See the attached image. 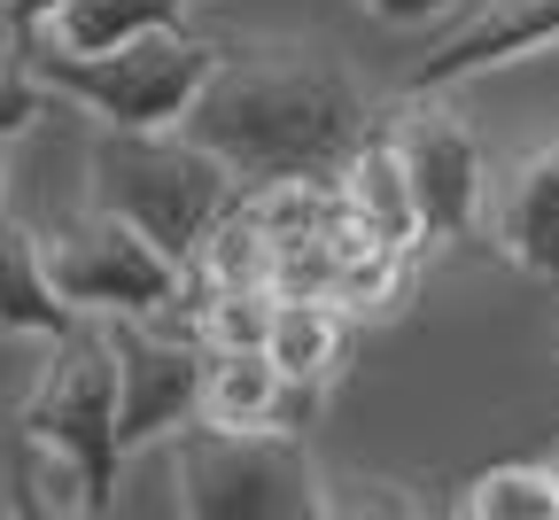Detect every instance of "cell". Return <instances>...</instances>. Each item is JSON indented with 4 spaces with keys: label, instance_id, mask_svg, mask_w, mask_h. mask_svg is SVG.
Instances as JSON below:
<instances>
[{
    "label": "cell",
    "instance_id": "1",
    "mask_svg": "<svg viewBox=\"0 0 559 520\" xmlns=\"http://www.w3.org/2000/svg\"><path fill=\"white\" fill-rule=\"evenodd\" d=\"M202 147L257 187V179H342V164L366 140V94L358 79L304 39H249L226 47L202 79L194 109L179 117Z\"/></svg>",
    "mask_w": 559,
    "mask_h": 520
},
{
    "label": "cell",
    "instance_id": "2",
    "mask_svg": "<svg viewBox=\"0 0 559 520\" xmlns=\"http://www.w3.org/2000/svg\"><path fill=\"white\" fill-rule=\"evenodd\" d=\"M86 172H94V202L132 217L187 272L202 241L218 234V217L241 202V172L218 147H202L187 125H102V140L86 147Z\"/></svg>",
    "mask_w": 559,
    "mask_h": 520
},
{
    "label": "cell",
    "instance_id": "3",
    "mask_svg": "<svg viewBox=\"0 0 559 520\" xmlns=\"http://www.w3.org/2000/svg\"><path fill=\"white\" fill-rule=\"evenodd\" d=\"M179 512L194 520H319L326 474L288 427H179Z\"/></svg>",
    "mask_w": 559,
    "mask_h": 520
},
{
    "label": "cell",
    "instance_id": "4",
    "mask_svg": "<svg viewBox=\"0 0 559 520\" xmlns=\"http://www.w3.org/2000/svg\"><path fill=\"white\" fill-rule=\"evenodd\" d=\"M24 55L47 79V94L94 109L102 125H179L226 47L171 24V32L124 39V47H102V55H70V47H39V39H24Z\"/></svg>",
    "mask_w": 559,
    "mask_h": 520
},
{
    "label": "cell",
    "instance_id": "5",
    "mask_svg": "<svg viewBox=\"0 0 559 520\" xmlns=\"http://www.w3.org/2000/svg\"><path fill=\"white\" fill-rule=\"evenodd\" d=\"M24 435L70 451L94 474V505H117V474H124V435H117V350H109V319H79L62 327L39 381L16 412Z\"/></svg>",
    "mask_w": 559,
    "mask_h": 520
},
{
    "label": "cell",
    "instance_id": "6",
    "mask_svg": "<svg viewBox=\"0 0 559 520\" xmlns=\"http://www.w3.org/2000/svg\"><path fill=\"white\" fill-rule=\"evenodd\" d=\"M47 264H55V287H62L86 319L187 304V264H179L164 241H148L132 217L102 210V202L79 210V217H62V226L47 234Z\"/></svg>",
    "mask_w": 559,
    "mask_h": 520
},
{
    "label": "cell",
    "instance_id": "7",
    "mask_svg": "<svg viewBox=\"0 0 559 520\" xmlns=\"http://www.w3.org/2000/svg\"><path fill=\"white\" fill-rule=\"evenodd\" d=\"M109 350H117V435L124 459L156 435H179L187 419H202V374H210V342L194 319L171 311H117L109 319Z\"/></svg>",
    "mask_w": 559,
    "mask_h": 520
},
{
    "label": "cell",
    "instance_id": "8",
    "mask_svg": "<svg viewBox=\"0 0 559 520\" xmlns=\"http://www.w3.org/2000/svg\"><path fill=\"white\" fill-rule=\"evenodd\" d=\"M396 147L428 217V241H474L481 234V202H489V172H481V140L459 109H443L436 94H404L396 109Z\"/></svg>",
    "mask_w": 559,
    "mask_h": 520
},
{
    "label": "cell",
    "instance_id": "9",
    "mask_svg": "<svg viewBox=\"0 0 559 520\" xmlns=\"http://www.w3.org/2000/svg\"><path fill=\"white\" fill-rule=\"evenodd\" d=\"M544 47H559V0H481V9H466L459 24L428 39V55L404 70V94H443L459 79L528 62Z\"/></svg>",
    "mask_w": 559,
    "mask_h": 520
},
{
    "label": "cell",
    "instance_id": "10",
    "mask_svg": "<svg viewBox=\"0 0 559 520\" xmlns=\"http://www.w3.org/2000/svg\"><path fill=\"white\" fill-rule=\"evenodd\" d=\"M489 241L528 280H559V140L528 147L489 187Z\"/></svg>",
    "mask_w": 559,
    "mask_h": 520
},
{
    "label": "cell",
    "instance_id": "11",
    "mask_svg": "<svg viewBox=\"0 0 559 520\" xmlns=\"http://www.w3.org/2000/svg\"><path fill=\"white\" fill-rule=\"evenodd\" d=\"M86 311L70 304V295L55 287V264H47V241L24 226V217L0 210V334H62L79 327Z\"/></svg>",
    "mask_w": 559,
    "mask_h": 520
},
{
    "label": "cell",
    "instance_id": "12",
    "mask_svg": "<svg viewBox=\"0 0 559 520\" xmlns=\"http://www.w3.org/2000/svg\"><path fill=\"white\" fill-rule=\"evenodd\" d=\"M334 187H342V202L358 210L381 241H396V249H419V241H428V217H419V194H412V172H404L396 132H366L358 156L342 164Z\"/></svg>",
    "mask_w": 559,
    "mask_h": 520
},
{
    "label": "cell",
    "instance_id": "13",
    "mask_svg": "<svg viewBox=\"0 0 559 520\" xmlns=\"http://www.w3.org/2000/svg\"><path fill=\"white\" fill-rule=\"evenodd\" d=\"M179 9L187 0H62L32 39L39 47H70V55H102V47H124V39L171 32Z\"/></svg>",
    "mask_w": 559,
    "mask_h": 520
},
{
    "label": "cell",
    "instance_id": "14",
    "mask_svg": "<svg viewBox=\"0 0 559 520\" xmlns=\"http://www.w3.org/2000/svg\"><path fill=\"white\" fill-rule=\"evenodd\" d=\"M280 397H288V374H280L272 350H210L202 419H218V427H272Z\"/></svg>",
    "mask_w": 559,
    "mask_h": 520
},
{
    "label": "cell",
    "instance_id": "15",
    "mask_svg": "<svg viewBox=\"0 0 559 520\" xmlns=\"http://www.w3.org/2000/svg\"><path fill=\"white\" fill-rule=\"evenodd\" d=\"M342 342H349V311L334 304V295H280L272 311V357L288 381H326L342 365Z\"/></svg>",
    "mask_w": 559,
    "mask_h": 520
},
{
    "label": "cell",
    "instance_id": "16",
    "mask_svg": "<svg viewBox=\"0 0 559 520\" xmlns=\"http://www.w3.org/2000/svg\"><path fill=\"white\" fill-rule=\"evenodd\" d=\"M9 505L16 512H102L94 505V474L70 459V451H55V442H39V435H24L16 427V451H9Z\"/></svg>",
    "mask_w": 559,
    "mask_h": 520
},
{
    "label": "cell",
    "instance_id": "17",
    "mask_svg": "<svg viewBox=\"0 0 559 520\" xmlns=\"http://www.w3.org/2000/svg\"><path fill=\"white\" fill-rule=\"evenodd\" d=\"M459 512H474V520H559V482H551V466H489L466 482Z\"/></svg>",
    "mask_w": 559,
    "mask_h": 520
},
{
    "label": "cell",
    "instance_id": "18",
    "mask_svg": "<svg viewBox=\"0 0 559 520\" xmlns=\"http://www.w3.org/2000/svg\"><path fill=\"white\" fill-rule=\"evenodd\" d=\"M272 311H280V287H202L194 327L210 350H264L272 342Z\"/></svg>",
    "mask_w": 559,
    "mask_h": 520
},
{
    "label": "cell",
    "instance_id": "19",
    "mask_svg": "<svg viewBox=\"0 0 559 520\" xmlns=\"http://www.w3.org/2000/svg\"><path fill=\"white\" fill-rule=\"evenodd\" d=\"M428 512L419 497H404V482L381 474H326V520H412Z\"/></svg>",
    "mask_w": 559,
    "mask_h": 520
},
{
    "label": "cell",
    "instance_id": "20",
    "mask_svg": "<svg viewBox=\"0 0 559 520\" xmlns=\"http://www.w3.org/2000/svg\"><path fill=\"white\" fill-rule=\"evenodd\" d=\"M47 79L32 70V55L16 47V55H0V140H16V132H32L39 117H47Z\"/></svg>",
    "mask_w": 559,
    "mask_h": 520
},
{
    "label": "cell",
    "instance_id": "21",
    "mask_svg": "<svg viewBox=\"0 0 559 520\" xmlns=\"http://www.w3.org/2000/svg\"><path fill=\"white\" fill-rule=\"evenodd\" d=\"M366 16H381V24H428L436 9H451V0H358Z\"/></svg>",
    "mask_w": 559,
    "mask_h": 520
},
{
    "label": "cell",
    "instance_id": "22",
    "mask_svg": "<svg viewBox=\"0 0 559 520\" xmlns=\"http://www.w3.org/2000/svg\"><path fill=\"white\" fill-rule=\"evenodd\" d=\"M55 9H62V0H0V16H9V32H16V39H32Z\"/></svg>",
    "mask_w": 559,
    "mask_h": 520
},
{
    "label": "cell",
    "instance_id": "23",
    "mask_svg": "<svg viewBox=\"0 0 559 520\" xmlns=\"http://www.w3.org/2000/svg\"><path fill=\"white\" fill-rule=\"evenodd\" d=\"M0 187H9V140H0Z\"/></svg>",
    "mask_w": 559,
    "mask_h": 520
},
{
    "label": "cell",
    "instance_id": "24",
    "mask_svg": "<svg viewBox=\"0 0 559 520\" xmlns=\"http://www.w3.org/2000/svg\"><path fill=\"white\" fill-rule=\"evenodd\" d=\"M551 482H559V459H551Z\"/></svg>",
    "mask_w": 559,
    "mask_h": 520
}]
</instances>
